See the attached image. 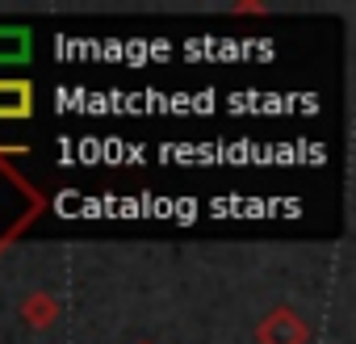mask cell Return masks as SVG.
I'll return each mask as SVG.
<instances>
[{
    "mask_svg": "<svg viewBox=\"0 0 356 344\" xmlns=\"http://www.w3.org/2000/svg\"><path fill=\"white\" fill-rule=\"evenodd\" d=\"M260 340H264V344H306V323L281 306V311H273V315L264 319Z\"/></svg>",
    "mask_w": 356,
    "mask_h": 344,
    "instance_id": "6da1fadb",
    "label": "cell"
},
{
    "mask_svg": "<svg viewBox=\"0 0 356 344\" xmlns=\"http://www.w3.org/2000/svg\"><path fill=\"white\" fill-rule=\"evenodd\" d=\"M30 114H34V88L26 80H0V122Z\"/></svg>",
    "mask_w": 356,
    "mask_h": 344,
    "instance_id": "7a4b0ae2",
    "label": "cell"
},
{
    "mask_svg": "<svg viewBox=\"0 0 356 344\" xmlns=\"http://www.w3.org/2000/svg\"><path fill=\"white\" fill-rule=\"evenodd\" d=\"M26 59H30V30L0 26V63H26Z\"/></svg>",
    "mask_w": 356,
    "mask_h": 344,
    "instance_id": "3957f363",
    "label": "cell"
}]
</instances>
